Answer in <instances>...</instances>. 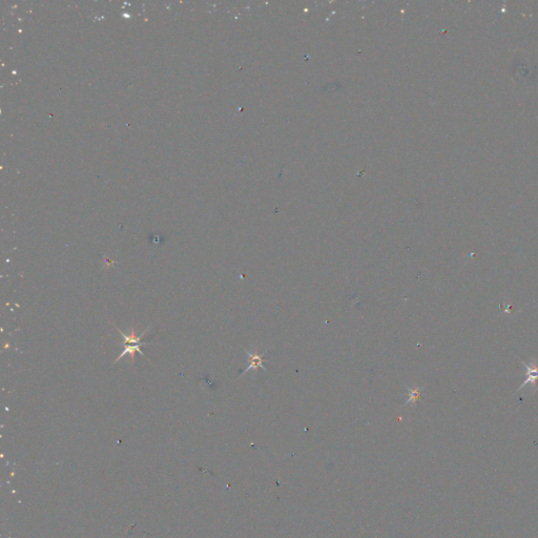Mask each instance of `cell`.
Listing matches in <instances>:
<instances>
[{"label": "cell", "instance_id": "1", "mask_svg": "<svg viewBox=\"0 0 538 538\" xmlns=\"http://www.w3.org/2000/svg\"><path fill=\"white\" fill-rule=\"evenodd\" d=\"M523 365L526 368L527 379L525 381V383L521 384V386L519 387V390L525 388V387L528 386V385H536L537 384L536 382L538 381V363H537V361L532 360L529 364H526L525 362H523Z\"/></svg>", "mask_w": 538, "mask_h": 538}, {"label": "cell", "instance_id": "2", "mask_svg": "<svg viewBox=\"0 0 538 538\" xmlns=\"http://www.w3.org/2000/svg\"><path fill=\"white\" fill-rule=\"evenodd\" d=\"M246 354H247V360H248L247 368L243 371V373H242L241 375H243L244 373H246L248 370L257 369V368H259V367L265 369V367L263 366V363H264V353L259 354L257 351H255V352H248V351H246Z\"/></svg>", "mask_w": 538, "mask_h": 538}, {"label": "cell", "instance_id": "3", "mask_svg": "<svg viewBox=\"0 0 538 538\" xmlns=\"http://www.w3.org/2000/svg\"><path fill=\"white\" fill-rule=\"evenodd\" d=\"M149 344H150V343H142V344H138V345H123V344H122V346H123V351H122V353L119 355V358H117L113 364L115 365V364H116L118 361H120V360L124 357V355H126V354H130V355H131V361H132V363H134V354H136V352H139V353L142 355V357H144V358H145V354H144L143 351L141 350V347H142V346L149 345Z\"/></svg>", "mask_w": 538, "mask_h": 538}, {"label": "cell", "instance_id": "4", "mask_svg": "<svg viewBox=\"0 0 538 538\" xmlns=\"http://www.w3.org/2000/svg\"><path fill=\"white\" fill-rule=\"evenodd\" d=\"M113 326L116 328V330H117L118 332H120V335L123 336V338H124V341H123V343H122L123 345H138V344H142V342H141L142 337H143V336L146 335V332H147V331L149 330V328H150V327H148L144 332H142V334H141L140 336H136V334H134V329H132V334H131V335H125L123 331H121V330H120L119 328H118L117 326H115L114 324H113Z\"/></svg>", "mask_w": 538, "mask_h": 538}, {"label": "cell", "instance_id": "5", "mask_svg": "<svg viewBox=\"0 0 538 538\" xmlns=\"http://www.w3.org/2000/svg\"><path fill=\"white\" fill-rule=\"evenodd\" d=\"M409 390H410V392H409V398H408L406 404L416 403V402L419 400V397H421V392H422V390H423V387H422V388H419V387H416V388L409 389Z\"/></svg>", "mask_w": 538, "mask_h": 538}, {"label": "cell", "instance_id": "6", "mask_svg": "<svg viewBox=\"0 0 538 538\" xmlns=\"http://www.w3.org/2000/svg\"><path fill=\"white\" fill-rule=\"evenodd\" d=\"M537 388H538V386H537Z\"/></svg>", "mask_w": 538, "mask_h": 538}]
</instances>
